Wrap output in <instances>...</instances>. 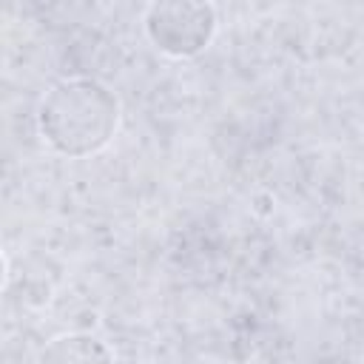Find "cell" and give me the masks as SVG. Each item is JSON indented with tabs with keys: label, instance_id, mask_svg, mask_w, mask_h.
<instances>
[{
	"label": "cell",
	"instance_id": "obj_1",
	"mask_svg": "<svg viewBox=\"0 0 364 364\" xmlns=\"http://www.w3.org/2000/svg\"><path fill=\"white\" fill-rule=\"evenodd\" d=\"M119 128V97L94 77L57 80L37 105V134L65 156H94L111 145Z\"/></svg>",
	"mask_w": 364,
	"mask_h": 364
},
{
	"label": "cell",
	"instance_id": "obj_2",
	"mask_svg": "<svg viewBox=\"0 0 364 364\" xmlns=\"http://www.w3.org/2000/svg\"><path fill=\"white\" fill-rule=\"evenodd\" d=\"M148 43L173 60H191L202 54L219 28L216 9L199 0H159L142 14Z\"/></svg>",
	"mask_w": 364,
	"mask_h": 364
},
{
	"label": "cell",
	"instance_id": "obj_3",
	"mask_svg": "<svg viewBox=\"0 0 364 364\" xmlns=\"http://www.w3.org/2000/svg\"><path fill=\"white\" fill-rule=\"evenodd\" d=\"M34 364H117L114 350L94 333H63L54 336L37 355Z\"/></svg>",
	"mask_w": 364,
	"mask_h": 364
}]
</instances>
